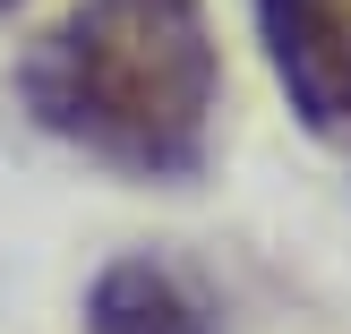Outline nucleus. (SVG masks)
Masks as SVG:
<instances>
[{
    "instance_id": "1",
    "label": "nucleus",
    "mask_w": 351,
    "mask_h": 334,
    "mask_svg": "<svg viewBox=\"0 0 351 334\" xmlns=\"http://www.w3.org/2000/svg\"><path fill=\"white\" fill-rule=\"evenodd\" d=\"M215 26L206 0H77L17 60V103L60 146L129 171V180H189L215 137Z\"/></svg>"
},
{
    "instance_id": "2",
    "label": "nucleus",
    "mask_w": 351,
    "mask_h": 334,
    "mask_svg": "<svg viewBox=\"0 0 351 334\" xmlns=\"http://www.w3.org/2000/svg\"><path fill=\"white\" fill-rule=\"evenodd\" d=\"M257 26L291 112L351 146V0H257Z\"/></svg>"
},
{
    "instance_id": "3",
    "label": "nucleus",
    "mask_w": 351,
    "mask_h": 334,
    "mask_svg": "<svg viewBox=\"0 0 351 334\" xmlns=\"http://www.w3.org/2000/svg\"><path fill=\"white\" fill-rule=\"evenodd\" d=\"M86 334H223L206 291L154 257H120L86 291Z\"/></svg>"
},
{
    "instance_id": "4",
    "label": "nucleus",
    "mask_w": 351,
    "mask_h": 334,
    "mask_svg": "<svg viewBox=\"0 0 351 334\" xmlns=\"http://www.w3.org/2000/svg\"><path fill=\"white\" fill-rule=\"evenodd\" d=\"M9 9H17V0H0V17H9Z\"/></svg>"
}]
</instances>
